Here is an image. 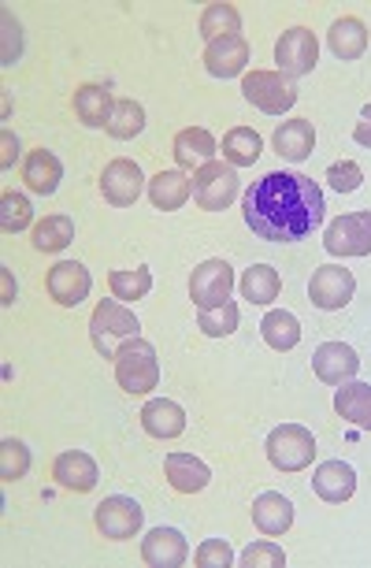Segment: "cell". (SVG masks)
Masks as SVG:
<instances>
[{
  "instance_id": "38",
  "label": "cell",
  "mask_w": 371,
  "mask_h": 568,
  "mask_svg": "<svg viewBox=\"0 0 371 568\" xmlns=\"http://www.w3.org/2000/svg\"><path fill=\"white\" fill-rule=\"evenodd\" d=\"M26 472H30L26 442H19V439H4V442H0V480L15 483V480H23Z\"/></svg>"
},
{
  "instance_id": "30",
  "label": "cell",
  "mask_w": 371,
  "mask_h": 568,
  "mask_svg": "<svg viewBox=\"0 0 371 568\" xmlns=\"http://www.w3.org/2000/svg\"><path fill=\"white\" fill-rule=\"evenodd\" d=\"M261 338L278 354H290V349L301 343V324H297L294 313L286 308H272L264 319H261Z\"/></svg>"
},
{
  "instance_id": "19",
  "label": "cell",
  "mask_w": 371,
  "mask_h": 568,
  "mask_svg": "<svg viewBox=\"0 0 371 568\" xmlns=\"http://www.w3.org/2000/svg\"><path fill=\"white\" fill-rule=\"evenodd\" d=\"M245 64H250V41L245 38H223L204 49V71H209L212 78L242 75Z\"/></svg>"
},
{
  "instance_id": "44",
  "label": "cell",
  "mask_w": 371,
  "mask_h": 568,
  "mask_svg": "<svg viewBox=\"0 0 371 568\" xmlns=\"http://www.w3.org/2000/svg\"><path fill=\"white\" fill-rule=\"evenodd\" d=\"M353 141H357V146L371 149V105H364V108H360V119H357Z\"/></svg>"
},
{
  "instance_id": "11",
  "label": "cell",
  "mask_w": 371,
  "mask_h": 568,
  "mask_svg": "<svg viewBox=\"0 0 371 568\" xmlns=\"http://www.w3.org/2000/svg\"><path fill=\"white\" fill-rule=\"evenodd\" d=\"M331 256H371V212H346L324 231Z\"/></svg>"
},
{
  "instance_id": "13",
  "label": "cell",
  "mask_w": 371,
  "mask_h": 568,
  "mask_svg": "<svg viewBox=\"0 0 371 568\" xmlns=\"http://www.w3.org/2000/svg\"><path fill=\"white\" fill-rule=\"evenodd\" d=\"M45 291H49V297H53L56 305H64V308L82 305L89 297V291H93L89 267L78 264V261H56L53 267H49Z\"/></svg>"
},
{
  "instance_id": "42",
  "label": "cell",
  "mask_w": 371,
  "mask_h": 568,
  "mask_svg": "<svg viewBox=\"0 0 371 568\" xmlns=\"http://www.w3.org/2000/svg\"><path fill=\"white\" fill-rule=\"evenodd\" d=\"M19 53H23V34H19V23L12 12H4V67H12Z\"/></svg>"
},
{
  "instance_id": "1",
  "label": "cell",
  "mask_w": 371,
  "mask_h": 568,
  "mask_svg": "<svg viewBox=\"0 0 371 568\" xmlns=\"http://www.w3.org/2000/svg\"><path fill=\"white\" fill-rule=\"evenodd\" d=\"M242 215L250 231L264 242H301L324 223V190L297 171H272L256 179L242 198Z\"/></svg>"
},
{
  "instance_id": "21",
  "label": "cell",
  "mask_w": 371,
  "mask_h": 568,
  "mask_svg": "<svg viewBox=\"0 0 371 568\" xmlns=\"http://www.w3.org/2000/svg\"><path fill=\"white\" fill-rule=\"evenodd\" d=\"M163 476L179 494H201L212 483V469L201 457H193V453H171L163 461Z\"/></svg>"
},
{
  "instance_id": "6",
  "label": "cell",
  "mask_w": 371,
  "mask_h": 568,
  "mask_svg": "<svg viewBox=\"0 0 371 568\" xmlns=\"http://www.w3.org/2000/svg\"><path fill=\"white\" fill-rule=\"evenodd\" d=\"M242 93L264 116H286V112L297 105V86L283 71H250V75L242 78Z\"/></svg>"
},
{
  "instance_id": "23",
  "label": "cell",
  "mask_w": 371,
  "mask_h": 568,
  "mask_svg": "<svg viewBox=\"0 0 371 568\" xmlns=\"http://www.w3.org/2000/svg\"><path fill=\"white\" fill-rule=\"evenodd\" d=\"M141 428L152 439H179L186 431V412L179 401L171 398H152L141 406Z\"/></svg>"
},
{
  "instance_id": "4",
  "label": "cell",
  "mask_w": 371,
  "mask_h": 568,
  "mask_svg": "<svg viewBox=\"0 0 371 568\" xmlns=\"http://www.w3.org/2000/svg\"><path fill=\"white\" fill-rule=\"evenodd\" d=\"M267 461L278 472H301L316 457V435L301 423H278V428L264 442Z\"/></svg>"
},
{
  "instance_id": "37",
  "label": "cell",
  "mask_w": 371,
  "mask_h": 568,
  "mask_svg": "<svg viewBox=\"0 0 371 568\" xmlns=\"http://www.w3.org/2000/svg\"><path fill=\"white\" fill-rule=\"evenodd\" d=\"M242 324V313H239V305H220V308H209V313H201L198 316V327H201V335H209V338H226V335H234Z\"/></svg>"
},
{
  "instance_id": "9",
  "label": "cell",
  "mask_w": 371,
  "mask_h": 568,
  "mask_svg": "<svg viewBox=\"0 0 371 568\" xmlns=\"http://www.w3.org/2000/svg\"><path fill=\"white\" fill-rule=\"evenodd\" d=\"M93 520H97V532L105 535L112 543H127L134 535L141 532V524H146V513H141V505L127 498V494H112L97 505V513H93Z\"/></svg>"
},
{
  "instance_id": "18",
  "label": "cell",
  "mask_w": 371,
  "mask_h": 568,
  "mask_svg": "<svg viewBox=\"0 0 371 568\" xmlns=\"http://www.w3.org/2000/svg\"><path fill=\"white\" fill-rule=\"evenodd\" d=\"M53 476L64 491H75V494H89L97 487L100 472H97V461L82 450H64L53 464Z\"/></svg>"
},
{
  "instance_id": "14",
  "label": "cell",
  "mask_w": 371,
  "mask_h": 568,
  "mask_svg": "<svg viewBox=\"0 0 371 568\" xmlns=\"http://www.w3.org/2000/svg\"><path fill=\"white\" fill-rule=\"evenodd\" d=\"M312 371H316L319 383L342 387V383H349V379H357L360 357H357V349L346 346V343H324L312 354Z\"/></svg>"
},
{
  "instance_id": "3",
  "label": "cell",
  "mask_w": 371,
  "mask_h": 568,
  "mask_svg": "<svg viewBox=\"0 0 371 568\" xmlns=\"http://www.w3.org/2000/svg\"><path fill=\"white\" fill-rule=\"evenodd\" d=\"M116 379L127 395H149L160 383V360L157 346L146 338H134L116 354Z\"/></svg>"
},
{
  "instance_id": "10",
  "label": "cell",
  "mask_w": 371,
  "mask_h": 568,
  "mask_svg": "<svg viewBox=\"0 0 371 568\" xmlns=\"http://www.w3.org/2000/svg\"><path fill=\"white\" fill-rule=\"evenodd\" d=\"M319 60V41L308 27H290L283 30V38L275 41V64L286 78H301L316 67Z\"/></svg>"
},
{
  "instance_id": "22",
  "label": "cell",
  "mask_w": 371,
  "mask_h": 568,
  "mask_svg": "<svg viewBox=\"0 0 371 568\" xmlns=\"http://www.w3.org/2000/svg\"><path fill=\"white\" fill-rule=\"evenodd\" d=\"M253 524L267 535V539L286 535L294 528V502L278 491H264L261 498L253 502Z\"/></svg>"
},
{
  "instance_id": "36",
  "label": "cell",
  "mask_w": 371,
  "mask_h": 568,
  "mask_svg": "<svg viewBox=\"0 0 371 568\" xmlns=\"http://www.w3.org/2000/svg\"><path fill=\"white\" fill-rule=\"evenodd\" d=\"M112 138H119V141H130V138H138L141 130H146V108L138 105V101H119L116 105V116H112V123L105 127Z\"/></svg>"
},
{
  "instance_id": "26",
  "label": "cell",
  "mask_w": 371,
  "mask_h": 568,
  "mask_svg": "<svg viewBox=\"0 0 371 568\" xmlns=\"http://www.w3.org/2000/svg\"><path fill=\"white\" fill-rule=\"evenodd\" d=\"M193 198V179L186 171H160L149 179V201L160 212H179Z\"/></svg>"
},
{
  "instance_id": "16",
  "label": "cell",
  "mask_w": 371,
  "mask_h": 568,
  "mask_svg": "<svg viewBox=\"0 0 371 568\" xmlns=\"http://www.w3.org/2000/svg\"><path fill=\"white\" fill-rule=\"evenodd\" d=\"M116 105L112 101V82H86V86L75 90V116L82 127H108L112 116H116Z\"/></svg>"
},
{
  "instance_id": "45",
  "label": "cell",
  "mask_w": 371,
  "mask_h": 568,
  "mask_svg": "<svg viewBox=\"0 0 371 568\" xmlns=\"http://www.w3.org/2000/svg\"><path fill=\"white\" fill-rule=\"evenodd\" d=\"M0 283H4V305H12L15 302V278L8 267H0Z\"/></svg>"
},
{
  "instance_id": "5",
  "label": "cell",
  "mask_w": 371,
  "mask_h": 568,
  "mask_svg": "<svg viewBox=\"0 0 371 568\" xmlns=\"http://www.w3.org/2000/svg\"><path fill=\"white\" fill-rule=\"evenodd\" d=\"M242 186H239V168H231V164H204V168L193 171V204L204 212H223L231 209L234 201H239Z\"/></svg>"
},
{
  "instance_id": "34",
  "label": "cell",
  "mask_w": 371,
  "mask_h": 568,
  "mask_svg": "<svg viewBox=\"0 0 371 568\" xmlns=\"http://www.w3.org/2000/svg\"><path fill=\"white\" fill-rule=\"evenodd\" d=\"M108 286L116 302H141V297L152 291V272L149 264H138L134 272H112Z\"/></svg>"
},
{
  "instance_id": "41",
  "label": "cell",
  "mask_w": 371,
  "mask_h": 568,
  "mask_svg": "<svg viewBox=\"0 0 371 568\" xmlns=\"http://www.w3.org/2000/svg\"><path fill=\"white\" fill-rule=\"evenodd\" d=\"M360 182H364V171H360V164L353 160H338L327 168V186H331L335 193H353L360 190Z\"/></svg>"
},
{
  "instance_id": "7",
  "label": "cell",
  "mask_w": 371,
  "mask_h": 568,
  "mask_svg": "<svg viewBox=\"0 0 371 568\" xmlns=\"http://www.w3.org/2000/svg\"><path fill=\"white\" fill-rule=\"evenodd\" d=\"M234 267L223 261V256H212V261H204L193 267L190 275V297L193 305L201 308V313H209V308H220L231 302V291H234Z\"/></svg>"
},
{
  "instance_id": "25",
  "label": "cell",
  "mask_w": 371,
  "mask_h": 568,
  "mask_svg": "<svg viewBox=\"0 0 371 568\" xmlns=\"http://www.w3.org/2000/svg\"><path fill=\"white\" fill-rule=\"evenodd\" d=\"M312 491H316L324 502L342 505V502H349V498L357 494V472L349 469L346 461H327V464H319V469H316Z\"/></svg>"
},
{
  "instance_id": "35",
  "label": "cell",
  "mask_w": 371,
  "mask_h": 568,
  "mask_svg": "<svg viewBox=\"0 0 371 568\" xmlns=\"http://www.w3.org/2000/svg\"><path fill=\"white\" fill-rule=\"evenodd\" d=\"M30 223H34V204H30V198H23V193H15V190L0 193V231L19 234V231H26Z\"/></svg>"
},
{
  "instance_id": "43",
  "label": "cell",
  "mask_w": 371,
  "mask_h": 568,
  "mask_svg": "<svg viewBox=\"0 0 371 568\" xmlns=\"http://www.w3.org/2000/svg\"><path fill=\"white\" fill-rule=\"evenodd\" d=\"M15 157H19V138L12 130H4V134H0V171L12 168Z\"/></svg>"
},
{
  "instance_id": "33",
  "label": "cell",
  "mask_w": 371,
  "mask_h": 568,
  "mask_svg": "<svg viewBox=\"0 0 371 568\" xmlns=\"http://www.w3.org/2000/svg\"><path fill=\"white\" fill-rule=\"evenodd\" d=\"M201 38L209 41H223V38H242V15L234 4H209L201 12Z\"/></svg>"
},
{
  "instance_id": "20",
  "label": "cell",
  "mask_w": 371,
  "mask_h": 568,
  "mask_svg": "<svg viewBox=\"0 0 371 568\" xmlns=\"http://www.w3.org/2000/svg\"><path fill=\"white\" fill-rule=\"evenodd\" d=\"M272 146L283 160L301 164V160L312 157V149H316V127L308 119H286L275 127Z\"/></svg>"
},
{
  "instance_id": "28",
  "label": "cell",
  "mask_w": 371,
  "mask_h": 568,
  "mask_svg": "<svg viewBox=\"0 0 371 568\" xmlns=\"http://www.w3.org/2000/svg\"><path fill=\"white\" fill-rule=\"evenodd\" d=\"M335 412L357 428L371 431V383H360V379H349V383L338 387L335 395Z\"/></svg>"
},
{
  "instance_id": "31",
  "label": "cell",
  "mask_w": 371,
  "mask_h": 568,
  "mask_svg": "<svg viewBox=\"0 0 371 568\" xmlns=\"http://www.w3.org/2000/svg\"><path fill=\"white\" fill-rule=\"evenodd\" d=\"M242 297L250 305H272L278 291H283V278H278V272L272 264H253V267H245V275H242Z\"/></svg>"
},
{
  "instance_id": "29",
  "label": "cell",
  "mask_w": 371,
  "mask_h": 568,
  "mask_svg": "<svg viewBox=\"0 0 371 568\" xmlns=\"http://www.w3.org/2000/svg\"><path fill=\"white\" fill-rule=\"evenodd\" d=\"M30 242L38 253H64L75 242V220L71 215H45L38 227H30Z\"/></svg>"
},
{
  "instance_id": "8",
  "label": "cell",
  "mask_w": 371,
  "mask_h": 568,
  "mask_svg": "<svg viewBox=\"0 0 371 568\" xmlns=\"http://www.w3.org/2000/svg\"><path fill=\"white\" fill-rule=\"evenodd\" d=\"M353 294H357V278H353V272H346L342 264H324V267H316L312 278H308V302L316 308H324V313L346 308L353 302Z\"/></svg>"
},
{
  "instance_id": "17",
  "label": "cell",
  "mask_w": 371,
  "mask_h": 568,
  "mask_svg": "<svg viewBox=\"0 0 371 568\" xmlns=\"http://www.w3.org/2000/svg\"><path fill=\"white\" fill-rule=\"evenodd\" d=\"M23 182L30 193H38V198H53L60 190V182H64V164H60L53 149H34L23 160Z\"/></svg>"
},
{
  "instance_id": "27",
  "label": "cell",
  "mask_w": 371,
  "mask_h": 568,
  "mask_svg": "<svg viewBox=\"0 0 371 568\" xmlns=\"http://www.w3.org/2000/svg\"><path fill=\"white\" fill-rule=\"evenodd\" d=\"M327 49H331L338 60H360L368 49V27L360 23L357 15L335 19L331 30H327Z\"/></svg>"
},
{
  "instance_id": "32",
  "label": "cell",
  "mask_w": 371,
  "mask_h": 568,
  "mask_svg": "<svg viewBox=\"0 0 371 568\" xmlns=\"http://www.w3.org/2000/svg\"><path fill=\"white\" fill-rule=\"evenodd\" d=\"M261 149H264V138L253 127H234L223 134V160L231 164V168H250V164L261 160Z\"/></svg>"
},
{
  "instance_id": "2",
  "label": "cell",
  "mask_w": 371,
  "mask_h": 568,
  "mask_svg": "<svg viewBox=\"0 0 371 568\" xmlns=\"http://www.w3.org/2000/svg\"><path fill=\"white\" fill-rule=\"evenodd\" d=\"M89 338L97 346V354L105 360H116V354L134 338H141V319L130 313L123 302H100L93 308V319H89Z\"/></svg>"
},
{
  "instance_id": "39",
  "label": "cell",
  "mask_w": 371,
  "mask_h": 568,
  "mask_svg": "<svg viewBox=\"0 0 371 568\" xmlns=\"http://www.w3.org/2000/svg\"><path fill=\"white\" fill-rule=\"evenodd\" d=\"M239 565L242 568H286V554L283 546L275 543H250L239 554Z\"/></svg>"
},
{
  "instance_id": "12",
  "label": "cell",
  "mask_w": 371,
  "mask_h": 568,
  "mask_svg": "<svg viewBox=\"0 0 371 568\" xmlns=\"http://www.w3.org/2000/svg\"><path fill=\"white\" fill-rule=\"evenodd\" d=\"M141 190H146V171H141L138 160L116 157L100 171V193H105V204H112V209H130L141 198Z\"/></svg>"
},
{
  "instance_id": "40",
  "label": "cell",
  "mask_w": 371,
  "mask_h": 568,
  "mask_svg": "<svg viewBox=\"0 0 371 568\" xmlns=\"http://www.w3.org/2000/svg\"><path fill=\"white\" fill-rule=\"evenodd\" d=\"M234 561H239V557L226 546V539H204L198 546V554H193V565L198 568H231Z\"/></svg>"
},
{
  "instance_id": "15",
  "label": "cell",
  "mask_w": 371,
  "mask_h": 568,
  "mask_svg": "<svg viewBox=\"0 0 371 568\" xmlns=\"http://www.w3.org/2000/svg\"><path fill=\"white\" fill-rule=\"evenodd\" d=\"M141 561L149 568H182L190 561V546H186V535L179 528H152L146 539H141Z\"/></svg>"
},
{
  "instance_id": "24",
  "label": "cell",
  "mask_w": 371,
  "mask_h": 568,
  "mask_svg": "<svg viewBox=\"0 0 371 568\" xmlns=\"http://www.w3.org/2000/svg\"><path fill=\"white\" fill-rule=\"evenodd\" d=\"M215 149H220V141H215L204 127H186L174 134V164L186 171H198L204 164H212Z\"/></svg>"
}]
</instances>
